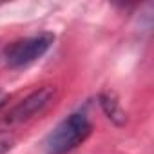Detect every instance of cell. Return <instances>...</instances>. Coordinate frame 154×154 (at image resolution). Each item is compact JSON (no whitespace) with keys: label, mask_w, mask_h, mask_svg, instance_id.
I'll return each mask as SVG.
<instances>
[{"label":"cell","mask_w":154,"mask_h":154,"mask_svg":"<svg viewBox=\"0 0 154 154\" xmlns=\"http://www.w3.org/2000/svg\"><path fill=\"white\" fill-rule=\"evenodd\" d=\"M53 42H54V35L49 31H42V33L20 38V40L6 45L2 58L8 67L22 69V67H27V65L35 63L36 60H40L51 49Z\"/></svg>","instance_id":"cell-2"},{"label":"cell","mask_w":154,"mask_h":154,"mask_svg":"<svg viewBox=\"0 0 154 154\" xmlns=\"http://www.w3.org/2000/svg\"><path fill=\"white\" fill-rule=\"evenodd\" d=\"M54 96V91L51 87H42L35 93H31L29 96H26L22 102H18L4 118L6 123L9 125H15V123H22L29 118H33L35 114L42 112L53 100Z\"/></svg>","instance_id":"cell-3"},{"label":"cell","mask_w":154,"mask_h":154,"mask_svg":"<svg viewBox=\"0 0 154 154\" xmlns=\"http://www.w3.org/2000/svg\"><path fill=\"white\" fill-rule=\"evenodd\" d=\"M8 150H11V140L0 138V154H8Z\"/></svg>","instance_id":"cell-5"},{"label":"cell","mask_w":154,"mask_h":154,"mask_svg":"<svg viewBox=\"0 0 154 154\" xmlns=\"http://www.w3.org/2000/svg\"><path fill=\"white\" fill-rule=\"evenodd\" d=\"M93 132V122L85 112H71L45 138V154H69Z\"/></svg>","instance_id":"cell-1"},{"label":"cell","mask_w":154,"mask_h":154,"mask_svg":"<svg viewBox=\"0 0 154 154\" xmlns=\"http://www.w3.org/2000/svg\"><path fill=\"white\" fill-rule=\"evenodd\" d=\"M6 100H8V94H6L4 91H0V107L4 105V102H6Z\"/></svg>","instance_id":"cell-6"},{"label":"cell","mask_w":154,"mask_h":154,"mask_svg":"<svg viewBox=\"0 0 154 154\" xmlns=\"http://www.w3.org/2000/svg\"><path fill=\"white\" fill-rule=\"evenodd\" d=\"M98 100H100V107H102L103 114H105L116 127H123V125L127 123V112L122 109V105H120V102H118V98H116L114 93L103 91V93L98 96Z\"/></svg>","instance_id":"cell-4"}]
</instances>
